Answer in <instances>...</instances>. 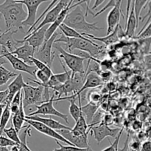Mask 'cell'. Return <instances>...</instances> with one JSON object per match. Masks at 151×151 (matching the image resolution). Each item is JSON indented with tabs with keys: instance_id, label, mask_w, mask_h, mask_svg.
Wrapping results in <instances>:
<instances>
[{
	"instance_id": "cell-22",
	"label": "cell",
	"mask_w": 151,
	"mask_h": 151,
	"mask_svg": "<svg viewBox=\"0 0 151 151\" xmlns=\"http://www.w3.org/2000/svg\"><path fill=\"white\" fill-rule=\"evenodd\" d=\"M131 4L132 7L130 8L129 13L125 20V24H126V29H125V36L129 37V38H133L135 35V32L137 28H138V24H137V19H136L135 15H134V5H133V1H131Z\"/></svg>"
},
{
	"instance_id": "cell-12",
	"label": "cell",
	"mask_w": 151,
	"mask_h": 151,
	"mask_svg": "<svg viewBox=\"0 0 151 151\" xmlns=\"http://www.w3.org/2000/svg\"><path fill=\"white\" fill-rule=\"evenodd\" d=\"M47 29V27L46 26L43 27L38 30L32 32L27 35L22 40H16V42L18 44L27 43L32 48L37 50L45 41V33Z\"/></svg>"
},
{
	"instance_id": "cell-43",
	"label": "cell",
	"mask_w": 151,
	"mask_h": 151,
	"mask_svg": "<svg viewBox=\"0 0 151 151\" xmlns=\"http://www.w3.org/2000/svg\"><path fill=\"white\" fill-rule=\"evenodd\" d=\"M140 151H151V143L150 140H145L142 143V147Z\"/></svg>"
},
{
	"instance_id": "cell-31",
	"label": "cell",
	"mask_w": 151,
	"mask_h": 151,
	"mask_svg": "<svg viewBox=\"0 0 151 151\" xmlns=\"http://www.w3.org/2000/svg\"><path fill=\"white\" fill-rule=\"evenodd\" d=\"M149 1L147 0H136V1H133V5H134V15H135L136 19H137V24L139 26V22L140 19V15H141V12L142 9L145 7L147 6Z\"/></svg>"
},
{
	"instance_id": "cell-7",
	"label": "cell",
	"mask_w": 151,
	"mask_h": 151,
	"mask_svg": "<svg viewBox=\"0 0 151 151\" xmlns=\"http://www.w3.org/2000/svg\"><path fill=\"white\" fill-rule=\"evenodd\" d=\"M1 55L10 62L14 70L25 72V73H27L29 75H32V76L35 77V72L37 71L36 67L35 66H33L27 64L26 63L22 61V60H20L18 58H16V56L12 55L5 47H1Z\"/></svg>"
},
{
	"instance_id": "cell-40",
	"label": "cell",
	"mask_w": 151,
	"mask_h": 151,
	"mask_svg": "<svg viewBox=\"0 0 151 151\" xmlns=\"http://www.w3.org/2000/svg\"><path fill=\"white\" fill-rule=\"evenodd\" d=\"M108 1L107 4H106V5L104 7H103V8H102L101 10H100V11H98L97 13H96L95 14H93V18L97 17V16H99V15H100L101 13H103V12H105L106 10H108L109 8H110V7H112V8H113V7H114L115 5H116V1H114V0H111V1Z\"/></svg>"
},
{
	"instance_id": "cell-5",
	"label": "cell",
	"mask_w": 151,
	"mask_h": 151,
	"mask_svg": "<svg viewBox=\"0 0 151 151\" xmlns=\"http://www.w3.org/2000/svg\"><path fill=\"white\" fill-rule=\"evenodd\" d=\"M22 89L24 91V96L22 94V103H23L24 109L30 106H39L44 102V88L41 86L35 87L26 83Z\"/></svg>"
},
{
	"instance_id": "cell-33",
	"label": "cell",
	"mask_w": 151,
	"mask_h": 151,
	"mask_svg": "<svg viewBox=\"0 0 151 151\" xmlns=\"http://www.w3.org/2000/svg\"><path fill=\"white\" fill-rule=\"evenodd\" d=\"M3 134H5L9 139L13 141V142H15L16 144L19 145L21 144L20 139H19V134H18L17 131L15 130V128H13V125L10 126L9 128H5V129L3 131Z\"/></svg>"
},
{
	"instance_id": "cell-42",
	"label": "cell",
	"mask_w": 151,
	"mask_h": 151,
	"mask_svg": "<svg viewBox=\"0 0 151 151\" xmlns=\"http://www.w3.org/2000/svg\"><path fill=\"white\" fill-rule=\"evenodd\" d=\"M99 76L101 78L102 81L103 83L107 82V81H110V79L112 77V74L110 71H103L101 73L99 74Z\"/></svg>"
},
{
	"instance_id": "cell-1",
	"label": "cell",
	"mask_w": 151,
	"mask_h": 151,
	"mask_svg": "<svg viewBox=\"0 0 151 151\" xmlns=\"http://www.w3.org/2000/svg\"><path fill=\"white\" fill-rule=\"evenodd\" d=\"M86 1H80L78 4H77L74 8H72L69 12L67 16L65 18L63 24L79 32L82 31L81 33L91 34V32H92L102 30L103 28L99 27L97 26V24H98L97 22L89 23L86 21L88 12L90 10L88 6H89L91 1L88 3L86 9L84 10L82 7V4Z\"/></svg>"
},
{
	"instance_id": "cell-26",
	"label": "cell",
	"mask_w": 151,
	"mask_h": 151,
	"mask_svg": "<svg viewBox=\"0 0 151 151\" xmlns=\"http://www.w3.org/2000/svg\"><path fill=\"white\" fill-rule=\"evenodd\" d=\"M58 29H60V32H61L62 35L67 37V38H80V39H83V40L88 39V38H87L86 37L81 35V32H78V31H76L75 29L66 26V25L64 24H62L59 27Z\"/></svg>"
},
{
	"instance_id": "cell-20",
	"label": "cell",
	"mask_w": 151,
	"mask_h": 151,
	"mask_svg": "<svg viewBox=\"0 0 151 151\" xmlns=\"http://www.w3.org/2000/svg\"><path fill=\"white\" fill-rule=\"evenodd\" d=\"M25 119H30V120L33 121H37V122H39L43 123L44 125H47V127L50 128L51 129L54 130V131H61V130H71L72 128L69 126H66V125H63L60 122H59L58 121H56L55 119H51V118H44L41 117L39 116H25Z\"/></svg>"
},
{
	"instance_id": "cell-34",
	"label": "cell",
	"mask_w": 151,
	"mask_h": 151,
	"mask_svg": "<svg viewBox=\"0 0 151 151\" xmlns=\"http://www.w3.org/2000/svg\"><path fill=\"white\" fill-rule=\"evenodd\" d=\"M55 142L58 145L59 148L55 149L53 151H94L91 150L90 147H88V148H85V149L78 148V147H75V146L63 145H61L60 142H59V141H57V140H55Z\"/></svg>"
},
{
	"instance_id": "cell-38",
	"label": "cell",
	"mask_w": 151,
	"mask_h": 151,
	"mask_svg": "<svg viewBox=\"0 0 151 151\" xmlns=\"http://www.w3.org/2000/svg\"><path fill=\"white\" fill-rule=\"evenodd\" d=\"M35 78H37V79L39 81L38 82H40L41 83H43V84L46 83L49 81V79H50V78H49V77L47 76L44 72L38 70V69H37V71L35 72Z\"/></svg>"
},
{
	"instance_id": "cell-10",
	"label": "cell",
	"mask_w": 151,
	"mask_h": 151,
	"mask_svg": "<svg viewBox=\"0 0 151 151\" xmlns=\"http://www.w3.org/2000/svg\"><path fill=\"white\" fill-rule=\"evenodd\" d=\"M69 2V1H67V0H60V1H58L51 9L47 12V14L45 15L44 18L43 19L42 22L40 24H38L32 32H35V31L38 30V29H41V27H45L46 25L47 24H52L56 20V19H57L58 16H59L60 12L68 5Z\"/></svg>"
},
{
	"instance_id": "cell-49",
	"label": "cell",
	"mask_w": 151,
	"mask_h": 151,
	"mask_svg": "<svg viewBox=\"0 0 151 151\" xmlns=\"http://www.w3.org/2000/svg\"><path fill=\"white\" fill-rule=\"evenodd\" d=\"M9 150L10 151H19V145H16L11 146V147H10Z\"/></svg>"
},
{
	"instance_id": "cell-27",
	"label": "cell",
	"mask_w": 151,
	"mask_h": 151,
	"mask_svg": "<svg viewBox=\"0 0 151 151\" xmlns=\"http://www.w3.org/2000/svg\"><path fill=\"white\" fill-rule=\"evenodd\" d=\"M78 101H79V106L75 103V100L74 99H70V100H68L70 103V106H69V114L71 115L72 118H73L75 122L78 121V119H79L80 116L82 115V112H81V96L78 97Z\"/></svg>"
},
{
	"instance_id": "cell-19",
	"label": "cell",
	"mask_w": 151,
	"mask_h": 151,
	"mask_svg": "<svg viewBox=\"0 0 151 151\" xmlns=\"http://www.w3.org/2000/svg\"><path fill=\"white\" fill-rule=\"evenodd\" d=\"M25 84H26V83L24 81L23 76H22V74H18L17 76L14 78V80L10 83V85L7 87V89L8 91V95H7V100H6V103L10 104L13 97L19 91H22Z\"/></svg>"
},
{
	"instance_id": "cell-8",
	"label": "cell",
	"mask_w": 151,
	"mask_h": 151,
	"mask_svg": "<svg viewBox=\"0 0 151 151\" xmlns=\"http://www.w3.org/2000/svg\"><path fill=\"white\" fill-rule=\"evenodd\" d=\"M55 96L53 94L52 97H50V100L48 101L44 102L41 103L39 106H37L35 107L37 108V110L35 111L32 112V113L29 114L27 116H38V115H52V116H58V117L61 118L62 119L65 121L67 124H69V120H68V115L66 114H63L61 112L58 111L53 106V103H54Z\"/></svg>"
},
{
	"instance_id": "cell-46",
	"label": "cell",
	"mask_w": 151,
	"mask_h": 151,
	"mask_svg": "<svg viewBox=\"0 0 151 151\" xmlns=\"http://www.w3.org/2000/svg\"><path fill=\"white\" fill-rule=\"evenodd\" d=\"M130 139V132H128V136H127L126 140H125V143H124V146L122 148H118V151H128V142H129Z\"/></svg>"
},
{
	"instance_id": "cell-24",
	"label": "cell",
	"mask_w": 151,
	"mask_h": 151,
	"mask_svg": "<svg viewBox=\"0 0 151 151\" xmlns=\"http://www.w3.org/2000/svg\"><path fill=\"white\" fill-rule=\"evenodd\" d=\"M75 127L72 128L70 131L71 134L75 137H81V136L85 135V134H88V128L89 125L87 124L86 120L85 117L83 116V114L80 116L79 119L77 122H75Z\"/></svg>"
},
{
	"instance_id": "cell-9",
	"label": "cell",
	"mask_w": 151,
	"mask_h": 151,
	"mask_svg": "<svg viewBox=\"0 0 151 151\" xmlns=\"http://www.w3.org/2000/svg\"><path fill=\"white\" fill-rule=\"evenodd\" d=\"M17 1L23 5L26 6L28 10L27 16L26 19L22 23V27H29V28H31L36 21L37 11H38V7L42 3L47 1H44V0H17Z\"/></svg>"
},
{
	"instance_id": "cell-47",
	"label": "cell",
	"mask_w": 151,
	"mask_h": 151,
	"mask_svg": "<svg viewBox=\"0 0 151 151\" xmlns=\"http://www.w3.org/2000/svg\"><path fill=\"white\" fill-rule=\"evenodd\" d=\"M105 1H104V0H96V1H94V6L91 7V11L92 12V10H95L97 7H98L100 5V4H102L103 3H104Z\"/></svg>"
},
{
	"instance_id": "cell-15",
	"label": "cell",
	"mask_w": 151,
	"mask_h": 151,
	"mask_svg": "<svg viewBox=\"0 0 151 151\" xmlns=\"http://www.w3.org/2000/svg\"><path fill=\"white\" fill-rule=\"evenodd\" d=\"M123 1L118 0L116 1V4L113 8L111 9L107 16V33L106 35L111 33L115 28L119 24L120 22L121 16L124 18L123 14H122V10H121V5Z\"/></svg>"
},
{
	"instance_id": "cell-28",
	"label": "cell",
	"mask_w": 151,
	"mask_h": 151,
	"mask_svg": "<svg viewBox=\"0 0 151 151\" xmlns=\"http://www.w3.org/2000/svg\"><path fill=\"white\" fill-rule=\"evenodd\" d=\"M30 126H24L23 128H25L22 132L19 134V139H20L21 144L19 145V151H32L29 148L27 144V137H31L30 134Z\"/></svg>"
},
{
	"instance_id": "cell-13",
	"label": "cell",
	"mask_w": 151,
	"mask_h": 151,
	"mask_svg": "<svg viewBox=\"0 0 151 151\" xmlns=\"http://www.w3.org/2000/svg\"><path fill=\"white\" fill-rule=\"evenodd\" d=\"M24 122H27L29 126L32 127V128H33L34 129L36 130L37 131L44 134V135L48 136V137H51V138H53L55 140H57V141L62 142L65 143V144L68 145L73 146L69 141H67L66 139H64L62 136H60L57 131L51 129V128L47 127V125H44V124L41 123V122H37V121L30 120V119H25Z\"/></svg>"
},
{
	"instance_id": "cell-4",
	"label": "cell",
	"mask_w": 151,
	"mask_h": 151,
	"mask_svg": "<svg viewBox=\"0 0 151 151\" xmlns=\"http://www.w3.org/2000/svg\"><path fill=\"white\" fill-rule=\"evenodd\" d=\"M53 47L59 52V53H60L59 57H60V58L63 59L67 67L70 69L72 75L76 73H86L87 70L85 69V67H84V61L86 60L84 58L80 57L77 55L66 51L64 49L62 48L58 44H54Z\"/></svg>"
},
{
	"instance_id": "cell-45",
	"label": "cell",
	"mask_w": 151,
	"mask_h": 151,
	"mask_svg": "<svg viewBox=\"0 0 151 151\" xmlns=\"http://www.w3.org/2000/svg\"><path fill=\"white\" fill-rule=\"evenodd\" d=\"M142 127V124L140 121L139 120H135L133 122L132 125V128L133 130H134L135 131H139V130H141Z\"/></svg>"
},
{
	"instance_id": "cell-3",
	"label": "cell",
	"mask_w": 151,
	"mask_h": 151,
	"mask_svg": "<svg viewBox=\"0 0 151 151\" xmlns=\"http://www.w3.org/2000/svg\"><path fill=\"white\" fill-rule=\"evenodd\" d=\"M57 43L64 44L67 49H69L70 53H72L74 50H78V51L88 53L93 58H97L104 52V47L95 44L91 40L67 38L62 34L60 35L58 38H56L54 44H57Z\"/></svg>"
},
{
	"instance_id": "cell-2",
	"label": "cell",
	"mask_w": 151,
	"mask_h": 151,
	"mask_svg": "<svg viewBox=\"0 0 151 151\" xmlns=\"http://www.w3.org/2000/svg\"><path fill=\"white\" fill-rule=\"evenodd\" d=\"M0 15L4 18L7 29L17 32L19 29H23L22 23L26 19L27 13L23 4L17 0H6L0 4Z\"/></svg>"
},
{
	"instance_id": "cell-21",
	"label": "cell",
	"mask_w": 151,
	"mask_h": 151,
	"mask_svg": "<svg viewBox=\"0 0 151 151\" xmlns=\"http://www.w3.org/2000/svg\"><path fill=\"white\" fill-rule=\"evenodd\" d=\"M119 25L120 24H119L116 28H115V29L111 32V33L106 35V36L105 37H97L94 36L92 34L88 33H81V35L86 37L87 38L91 40V41H92V40H94V41H100V42L103 43V44L106 46L111 45V44L118 42L119 40V35H118V29H119Z\"/></svg>"
},
{
	"instance_id": "cell-39",
	"label": "cell",
	"mask_w": 151,
	"mask_h": 151,
	"mask_svg": "<svg viewBox=\"0 0 151 151\" xmlns=\"http://www.w3.org/2000/svg\"><path fill=\"white\" fill-rule=\"evenodd\" d=\"M15 142H13V141H11L10 139H9L7 137H4L2 135H0V147H11L13 145H16Z\"/></svg>"
},
{
	"instance_id": "cell-14",
	"label": "cell",
	"mask_w": 151,
	"mask_h": 151,
	"mask_svg": "<svg viewBox=\"0 0 151 151\" xmlns=\"http://www.w3.org/2000/svg\"><path fill=\"white\" fill-rule=\"evenodd\" d=\"M79 2L80 1H72V0H70V1H69L68 5L60 12L59 16H58V18L56 19V20L49 27H47V31H46L45 33V41H47V40L50 39V38H51L52 35L57 31V29H58L59 27L63 23V21H64L65 18L67 16L69 12L70 11L72 8H74L77 4H78Z\"/></svg>"
},
{
	"instance_id": "cell-11",
	"label": "cell",
	"mask_w": 151,
	"mask_h": 151,
	"mask_svg": "<svg viewBox=\"0 0 151 151\" xmlns=\"http://www.w3.org/2000/svg\"><path fill=\"white\" fill-rule=\"evenodd\" d=\"M120 129L118 128H111L108 125L105 124H100L99 125H93L90 126V129L88 132H91L94 138L97 142V144L100 143L107 137H113L116 138V135L119 133Z\"/></svg>"
},
{
	"instance_id": "cell-35",
	"label": "cell",
	"mask_w": 151,
	"mask_h": 151,
	"mask_svg": "<svg viewBox=\"0 0 151 151\" xmlns=\"http://www.w3.org/2000/svg\"><path fill=\"white\" fill-rule=\"evenodd\" d=\"M124 128H122L120 129V131H119V133L116 135V138H115L114 142L113 143H111L110 146H109L108 147L105 148L104 150H103L102 151H118V148H119V140H120L121 137H122V134L123 133Z\"/></svg>"
},
{
	"instance_id": "cell-6",
	"label": "cell",
	"mask_w": 151,
	"mask_h": 151,
	"mask_svg": "<svg viewBox=\"0 0 151 151\" xmlns=\"http://www.w3.org/2000/svg\"><path fill=\"white\" fill-rule=\"evenodd\" d=\"M60 32H58L56 31L51 36L50 39L45 41L44 44L39 47L37 50H35L34 58L41 62L45 63L46 65L52 69L53 60L55 57V52H52V47L54 45V42L57 37L60 35Z\"/></svg>"
},
{
	"instance_id": "cell-41",
	"label": "cell",
	"mask_w": 151,
	"mask_h": 151,
	"mask_svg": "<svg viewBox=\"0 0 151 151\" xmlns=\"http://www.w3.org/2000/svg\"><path fill=\"white\" fill-rule=\"evenodd\" d=\"M150 27H151V23L149 24L147 26V27L145 28V30L142 31L141 32L138 34L137 35V38H150V35H151V31H150Z\"/></svg>"
},
{
	"instance_id": "cell-36",
	"label": "cell",
	"mask_w": 151,
	"mask_h": 151,
	"mask_svg": "<svg viewBox=\"0 0 151 151\" xmlns=\"http://www.w3.org/2000/svg\"><path fill=\"white\" fill-rule=\"evenodd\" d=\"M142 147V142L137 136L134 137H132L131 142H128V149H130L131 151H140Z\"/></svg>"
},
{
	"instance_id": "cell-23",
	"label": "cell",
	"mask_w": 151,
	"mask_h": 151,
	"mask_svg": "<svg viewBox=\"0 0 151 151\" xmlns=\"http://www.w3.org/2000/svg\"><path fill=\"white\" fill-rule=\"evenodd\" d=\"M25 116H26V115H25L23 103H22L19 111L16 114L11 116L12 125L15 128V130L17 131L18 134H19L21 132V131H22V128H23L24 123L25 122Z\"/></svg>"
},
{
	"instance_id": "cell-51",
	"label": "cell",
	"mask_w": 151,
	"mask_h": 151,
	"mask_svg": "<svg viewBox=\"0 0 151 151\" xmlns=\"http://www.w3.org/2000/svg\"><path fill=\"white\" fill-rule=\"evenodd\" d=\"M0 151H10L8 147H0Z\"/></svg>"
},
{
	"instance_id": "cell-48",
	"label": "cell",
	"mask_w": 151,
	"mask_h": 151,
	"mask_svg": "<svg viewBox=\"0 0 151 151\" xmlns=\"http://www.w3.org/2000/svg\"><path fill=\"white\" fill-rule=\"evenodd\" d=\"M7 63V60H6L4 58H3L2 56L0 55V66H3L4 64H5V63Z\"/></svg>"
},
{
	"instance_id": "cell-52",
	"label": "cell",
	"mask_w": 151,
	"mask_h": 151,
	"mask_svg": "<svg viewBox=\"0 0 151 151\" xmlns=\"http://www.w3.org/2000/svg\"><path fill=\"white\" fill-rule=\"evenodd\" d=\"M0 18H1V15H0ZM1 29H0V32H1Z\"/></svg>"
},
{
	"instance_id": "cell-16",
	"label": "cell",
	"mask_w": 151,
	"mask_h": 151,
	"mask_svg": "<svg viewBox=\"0 0 151 151\" xmlns=\"http://www.w3.org/2000/svg\"><path fill=\"white\" fill-rule=\"evenodd\" d=\"M70 131L71 130H61L57 132L75 147L83 149L90 147L89 144H88V134H85L81 137H75L71 134Z\"/></svg>"
},
{
	"instance_id": "cell-37",
	"label": "cell",
	"mask_w": 151,
	"mask_h": 151,
	"mask_svg": "<svg viewBox=\"0 0 151 151\" xmlns=\"http://www.w3.org/2000/svg\"><path fill=\"white\" fill-rule=\"evenodd\" d=\"M88 98L89 100V103L97 105V103H100V100H101L102 95L97 91H91L88 95Z\"/></svg>"
},
{
	"instance_id": "cell-32",
	"label": "cell",
	"mask_w": 151,
	"mask_h": 151,
	"mask_svg": "<svg viewBox=\"0 0 151 151\" xmlns=\"http://www.w3.org/2000/svg\"><path fill=\"white\" fill-rule=\"evenodd\" d=\"M30 60L31 62H32V64H34V66L36 67V69H38V70L44 72V73L49 77V78H50V77L52 75L53 72H52V69L49 67L47 65H46L45 63H43V62H41V60H38V59H36L34 57L30 58Z\"/></svg>"
},
{
	"instance_id": "cell-17",
	"label": "cell",
	"mask_w": 151,
	"mask_h": 151,
	"mask_svg": "<svg viewBox=\"0 0 151 151\" xmlns=\"http://www.w3.org/2000/svg\"><path fill=\"white\" fill-rule=\"evenodd\" d=\"M35 50L29 46L27 43H24L23 45L21 47H17L14 51L11 52V54L16 56L19 59L22 60L27 64L32 66V63L30 60V58L34 57Z\"/></svg>"
},
{
	"instance_id": "cell-18",
	"label": "cell",
	"mask_w": 151,
	"mask_h": 151,
	"mask_svg": "<svg viewBox=\"0 0 151 151\" xmlns=\"http://www.w3.org/2000/svg\"><path fill=\"white\" fill-rule=\"evenodd\" d=\"M16 31L12 29H6L4 32H0V46L5 47L10 52L14 51L17 47L16 40L13 38V35Z\"/></svg>"
},
{
	"instance_id": "cell-50",
	"label": "cell",
	"mask_w": 151,
	"mask_h": 151,
	"mask_svg": "<svg viewBox=\"0 0 151 151\" xmlns=\"http://www.w3.org/2000/svg\"><path fill=\"white\" fill-rule=\"evenodd\" d=\"M5 106L6 103H1V104H0V119H1V114H2L3 111H4V108H5Z\"/></svg>"
},
{
	"instance_id": "cell-29",
	"label": "cell",
	"mask_w": 151,
	"mask_h": 151,
	"mask_svg": "<svg viewBox=\"0 0 151 151\" xmlns=\"http://www.w3.org/2000/svg\"><path fill=\"white\" fill-rule=\"evenodd\" d=\"M10 118H11V112H10V104L6 103L5 108L3 111L1 119H0V135H2L3 131L6 128V126H7Z\"/></svg>"
},
{
	"instance_id": "cell-44",
	"label": "cell",
	"mask_w": 151,
	"mask_h": 151,
	"mask_svg": "<svg viewBox=\"0 0 151 151\" xmlns=\"http://www.w3.org/2000/svg\"><path fill=\"white\" fill-rule=\"evenodd\" d=\"M7 95H8V91L7 89L4 91H0V104L1 103H6Z\"/></svg>"
},
{
	"instance_id": "cell-30",
	"label": "cell",
	"mask_w": 151,
	"mask_h": 151,
	"mask_svg": "<svg viewBox=\"0 0 151 151\" xmlns=\"http://www.w3.org/2000/svg\"><path fill=\"white\" fill-rule=\"evenodd\" d=\"M18 74L8 70L3 66H0V87L7 83L11 78H16Z\"/></svg>"
},
{
	"instance_id": "cell-25",
	"label": "cell",
	"mask_w": 151,
	"mask_h": 151,
	"mask_svg": "<svg viewBox=\"0 0 151 151\" xmlns=\"http://www.w3.org/2000/svg\"><path fill=\"white\" fill-rule=\"evenodd\" d=\"M81 109L83 116L85 117V119L86 118V120L87 124L90 126L93 121V117L94 116V114L97 113V110H98V106L91 104V103H88L86 106H81Z\"/></svg>"
}]
</instances>
